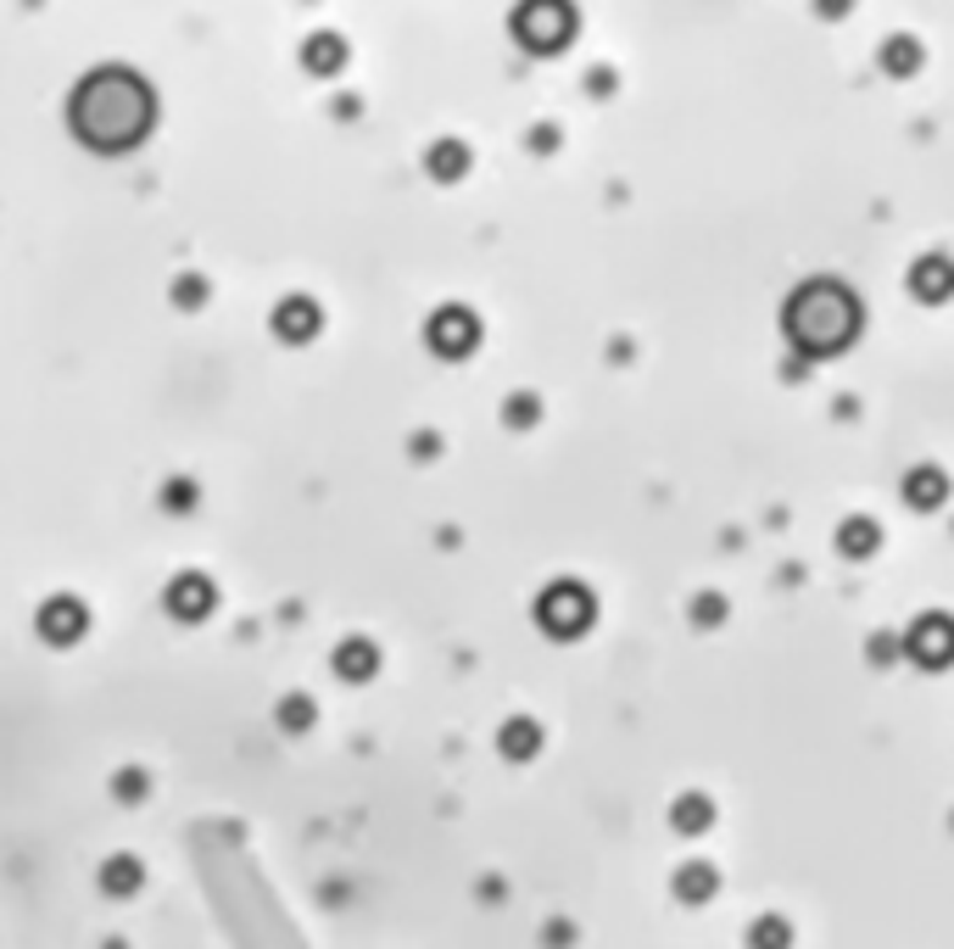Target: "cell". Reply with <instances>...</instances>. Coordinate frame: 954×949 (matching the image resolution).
I'll use <instances>...</instances> for the list:
<instances>
[{"label":"cell","mask_w":954,"mask_h":949,"mask_svg":"<svg viewBox=\"0 0 954 949\" xmlns=\"http://www.w3.org/2000/svg\"><path fill=\"white\" fill-rule=\"evenodd\" d=\"M782 324H787V336H793L798 352L832 358V352L854 347V336H860V297H854L848 285H837V279H809V285L793 291Z\"/></svg>","instance_id":"cell-1"},{"label":"cell","mask_w":954,"mask_h":949,"mask_svg":"<svg viewBox=\"0 0 954 949\" xmlns=\"http://www.w3.org/2000/svg\"><path fill=\"white\" fill-rule=\"evenodd\" d=\"M39 632H45V637H57V642H73V637L84 632V609H79L73 598H57L51 609L39 614Z\"/></svg>","instance_id":"cell-9"},{"label":"cell","mask_w":954,"mask_h":949,"mask_svg":"<svg viewBox=\"0 0 954 949\" xmlns=\"http://www.w3.org/2000/svg\"><path fill=\"white\" fill-rule=\"evenodd\" d=\"M173 302L196 308V302H202V279H184V285H173Z\"/></svg>","instance_id":"cell-19"},{"label":"cell","mask_w":954,"mask_h":949,"mask_svg":"<svg viewBox=\"0 0 954 949\" xmlns=\"http://www.w3.org/2000/svg\"><path fill=\"white\" fill-rule=\"evenodd\" d=\"M146 89L129 84V79H95L79 89V134L89 140V146H101V152H123L134 146L140 134H146Z\"/></svg>","instance_id":"cell-2"},{"label":"cell","mask_w":954,"mask_h":949,"mask_svg":"<svg viewBox=\"0 0 954 949\" xmlns=\"http://www.w3.org/2000/svg\"><path fill=\"white\" fill-rule=\"evenodd\" d=\"M904 648H910V653L927 664V671H938V664L954 659V621H949V614H921Z\"/></svg>","instance_id":"cell-5"},{"label":"cell","mask_w":954,"mask_h":949,"mask_svg":"<svg viewBox=\"0 0 954 949\" xmlns=\"http://www.w3.org/2000/svg\"><path fill=\"white\" fill-rule=\"evenodd\" d=\"M910 291H916L921 302H943V297H954V263H949L943 252H927V257L910 268Z\"/></svg>","instance_id":"cell-6"},{"label":"cell","mask_w":954,"mask_h":949,"mask_svg":"<svg viewBox=\"0 0 954 949\" xmlns=\"http://www.w3.org/2000/svg\"><path fill=\"white\" fill-rule=\"evenodd\" d=\"M531 413H536V403H531V397H514V403H508V424H524Z\"/></svg>","instance_id":"cell-20"},{"label":"cell","mask_w":954,"mask_h":949,"mask_svg":"<svg viewBox=\"0 0 954 949\" xmlns=\"http://www.w3.org/2000/svg\"><path fill=\"white\" fill-rule=\"evenodd\" d=\"M336 671H341L347 682L374 676V642H341V653H336Z\"/></svg>","instance_id":"cell-11"},{"label":"cell","mask_w":954,"mask_h":949,"mask_svg":"<svg viewBox=\"0 0 954 949\" xmlns=\"http://www.w3.org/2000/svg\"><path fill=\"white\" fill-rule=\"evenodd\" d=\"M503 748H508L514 759L536 754V748H542V726H536V721H508V726H503Z\"/></svg>","instance_id":"cell-13"},{"label":"cell","mask_w":954,"mask_h":949,"mask_svg":"<svg viewBox=\"0 0 954 949\" xmlns=\"http://www.w3.org/2000/svg\"><path fill=\"white\" fill-rule=\"evenodd\" d=\"M134 882H140V861H129V854L107 861V888H112V893H129Z\"/></svg>","instance_id":"cell-15"},{"label":"cell","mask_w":954,"mask_h":949,"mask_svg":"<svg viewBox=\"0 0 954 949\" xmlns=\"http://www.w3.org/2000/svg\"><path fill=\"white\" fill-rule=\"evenodd\" d=\"M168 603H173V614H184V621H202V614L213 609V581H202V576H179V581L168 587Z\"/></svg>","instance_id":"cell-8"},{"label":"cell","mask_w":954,"mask_h":949,"mask_svg":"<svg viewBox=\"0 0 954 949\" xmlns=\"http://www.w3.org/2000/svg\"><path fill=\"white\" fill-rule=\"evenodd\" d=\"M431 168H436V179H458L463 173V146H436L431 152Z\"/></svg>","instance_id":"cell-17"},{"label":"cell","mask_w":954,"mask_h":949,"mask_svg":"<svg viewBox=\"0 0 954 949\" xmlns=\"http://www.w3.org/2000/svg\"><path fill=\"white\" fill-rule=\"evenodd\" d=\"M279 716H285V726H307V721H313V704H307V698H291Z\"/></svg>","instance_id":"cell-18"},{"label":"cell","mask_w":954,"mask_h":949,"mask_svg":"<svg viewBox=\"0 0 954 949\" xmlns=\"http://www.w3.org/2000/svg\"><path fill=\"white\" fill-rule=\"evenodd\" d=\"M676 888H681V899H709L714 893V872L709 866H687Z\"/></svg>","instance_id":"cell-16"},{"label":"cell","mask_w":954,"mask_h":949,"mask_svg":"<svg viewBox=\"0 0 954 949\" xmlns=\"http://www.w3.org/2000/svg\"><path fill=\"white\" fill-rule=\"evenodd\" d=\"M904 497H910L916 508H938V503L949 497V481H943L938 469H916L910 481H904Z\"/></svg>","instance_id":"cell-10"},{"label":"cell","mask_w":954,"mask_h":949,"mask_svg":"<svg viewBox=\"0 0 954 949\" xmlns=\"http://www.w3.org/2000/svg\"><path fill=\"white\" fill-rule=\"evenodd\" d=\"M671 816H676V827H681V832H692V838H698V832L714 821V804H709V798H698V793H687Z\"/></svg>","instance_id":"cell-12"},{"label":"cell","mask_w":954,"mask_h":949,"mask_svg":"<svg viewBox=\"0 0 954 949\" xmlns=\"http://www.w3.org/2000/svg\"><path fill=\"white\" fill-rule=\"evenodd\" d=\"M274 329L285 341H313V329H318V308L307 297H291V302H279L274 313Z\"/></svg>","instance_id":"cell-7"},{"label":"cell","mask_w":954,"mask_h":949,"mask_svg":"<svg viewBox=\"0 0 954 949\" xmlns=\"http://www.w3.org/2000/svg\"><path fill=\"white\" fill-rule=\"evenodd\" d=\"M536 614H542V626H547L553 637H576V632H587V621H592V592L576 587V581H558V587L542 592Z\"/></svg>","instance_id":"cell-3"},{"label":"cell","mask_w":954,"mask_h":949,"mask_svg":"<svg viewBox=\"0 0 954 949\" xmlns=\"http://www.w3.org/2000/svg\"><path fill=\"white\" fill-rule=\"evenodd\" d=\"M474 341H481V324H474L469 308H442L431 319V347L442 358H463V352H474Z\"/></svg>","instance_id":"cell-4"},{"label":"cell","mask_w":954,"mask_h":949,"mask_svg":"<svg viewBox=\"0 0 954 949\" xmlns=\"http://www.w3.org/2000/svg\"><path fill=\"white\" fill-rule=\"evenodd\" d=\"M837 548H843L848 558H866V553L877 548V526H871V519H848L843 537H837Z\"/></svg>","instance_id":"cell-14"}]
</instances>
